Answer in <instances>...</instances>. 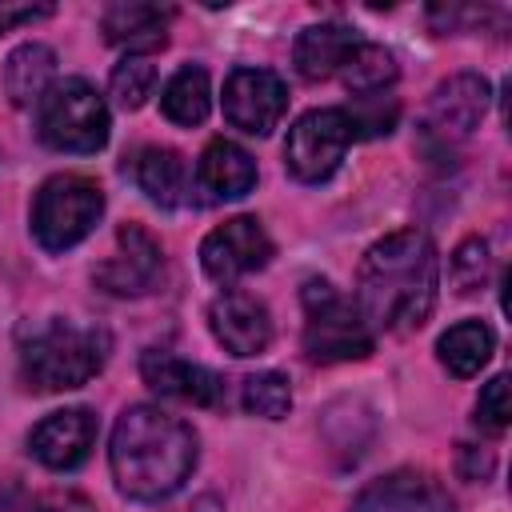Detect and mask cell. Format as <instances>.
Segmentation results:
<instances>
[{
    "label": "cell",
    "instance_id": "1",
    "mask_svg": "<svg viewBox=\"0 0 512 512\" xmlns=\"http://www.w3.org/2000/svg\"><path fill=\"white\" fill-rule=\"evenodd\" d=\"M436 288V244L420 228H400L364 252L356 268V312L376 332H412L432 316Z\"/></svg>",
    "mask_w": 512,
    "mask_h": 512
},
{
    "label": "cell",
    "instance_id": "2",
    "mask_svg": "<svg viewBox=\"0 0 512 512\" xmlns=\"http://www.w3.org/2000/svg\"><path fill=\"white\" fill-rule=\"evenodd\" d=\"M108 464L116 488L128 500H168L196 468V432L180 416L160 412L156 404H132L112 428Z\"/></svg>",
    "mask_w": 512,
    "mask_h": 512
},
{
    "label": "cell",
    "instance_id": "3",
    "mask_svg": "<svg viewBox=\"0 0 512 512\" xmlns=\"http://www.w3.org/2000/svg\"><path fill=\"white\" fill-rule=\"evenodd\" d=\"M108 360V332L68 320H44L20 340V372L36 392H68L88 384Z\"/></svg>",
    "mask_w": 512,
    "mask_h": 512
},
{
    "label": "cell",
    "instance_id": "4",
    "mask_svg": "<svg viewBox=\"0 0 512 512\" xmlns=\"http://www.w3.org/2000/svg\"><path fill=\"white\" fill-rule=\"evenodd\" d=\"M108 128L112 120L104 96L80 76L56 80L36 104V132L56 152H76V156L100 152L108 144Z\"/></svg>",
    "mask_w": 512,
    "mask_h": 512
},
{
    "label": "cell",
    "instance_id": "5",
    "mask_svg": "<svg viewBox=\"0 0 512 512\" xmlns=\"http://www.w3.org/2000/svg\"><path fill=\"white\" fill-rule=\"evenodd\" d=\"M304 352L316 364L364 360L372 352V328L356 312L348 296H340L328 280H308L304 292Z\"/></svg>",
    "mask_w": 512,
    "mask_h": 512
},
{
    "label": "cell",
    "instance_id": "6",
    "mask_svg": "<svg viewBox=\"0 0 512 512\" xmlns=\"http://www.w3.org/2000/svg\"><path fill=\"white\" fill-rule=\"evenodd\" d=\"M488 100H492V88L480 72H456L444 84H436L420 112V148L436 160L452 156L480 128Z\"/></svg>",
    "mask_w": 512,
    "mask_h": 512
},
{
    "label": "cell",
    "instance_id": "7",
    "mask_svg": "<svg viewBox=\"0 0 512 512\" xmlns=\"http://www.w3.org/2000/svg\"><path fill=\"white\" fill-rule=\"evenodd\" d=\"M104 192L84 176H52L32 200V236L48 252L76 248L100 220Z\"/></svg>",
    "mask_w": 512,
    "mask_h": 512
},
{
    "label": "cell",
    "instance_id": "8",
    "mask_svg": "<svg viewBox=\"0 0 512 512\" xmlns=\"http://www.w3.org/2000/svg\"><path fill=\"white\" fill-rule=\"evenodd\" d=\"M352 144V120L344 108H312L304 112L292 128H288V140H284V164L296 180L304 184H320L328 180L344 152Z\"/></svg>",
    "mask_w": 512,
    "mask_h": 512
},
{
    "label": "cell",
    "instance_id": "9",
    "mask_svg": "<svg viewBox=\"0 0 512 512\" xmlns=\"http://www.w3.org/2000/svg\"><path fill=\"white\" fill-rule=\"evenodd\" d=\"M272 260V240L256 216H232L212 228L200 244V264L216 284H236L248 272H260Z\"/></svg>",
    "mask_w": 512,
    "mask_h": 512
},
{
    "label": "cell",
    "instance_id": "10",
    "mask_svg": "<svg viewBox=\"0 0 512 512\" xmlns=\"http://www.w3.org/2000/svg\"><path fill=\"white\" fill-rule=\"evenodd\" d=\"M288 112V88L268 68H236L224 80V116L248 136H268Z\"/></svg>",
    "mask_w": 512,
    "mask_h": 512
},
{
    "label": "cell",
    "instance_id": "11",
    "mask_svg": "<svg viewBox=\"0 0 512 512\" xmlns=\"http://www.w3.org/2000/svg\"><path fill=\"white\" fill-rule=\"evenodd\" d=\"M96 432H100V424H96V416L88 408H60V412H48L32 428L28 448L44 468L72 472V468H80L88 460V452L96 444Z\"/></svg>",
    "mask_w": 512,
    "mask_h": 512
},
{
    "label": "cell",
    "instance_id": "12",
    "mask_svg": "<svg viewBox=\"0 0 512 512\" xmlns=\"http://www.w3.org/2000/svg\"><path fill=\"white\" fill-rule=\"evenodd\" d=\"M348 512H456L448 488L428 472L400 468L364 484Z\"/></svg>",
    "mask_w": 512,
    "mask_h": 512
},
{
    "label": "cell",
    "instance_id": "13",
    "mask_svg": "<svg viewBox=\"0 0 512 512\" xmlns=\"http://www.w3.org/2000/svg\"><path fill=\"white\" fill-rule=\"evenodd\" d=\"M116 244H120V252L96 268V284L104 292H112V296H140V292H148L156 284L160 268H164L160 244L140 224H124L116 232Z\"/></svg>",
    "mask_w": 512,
    "mask_h": 512
},
{
    "label": "cell",
    "instance_id": "14",
    "mask_svg": "<svg viewBox=\"0 0 512 512\" xmlns=\"http://www.w3.org/2000/svg\"><path fill=\"white\" fill-rule=\"evenodd\" d=\"M208 328L232 356H260L272 344V316L248 292H224L208 308Z\"/></svg>",
    "mask_w": 512,
    "mask_h": 512
},
{
    "label": "cell",
    "instance_id": "15",
    "mask_svg": "<svg viewBox=\"0 0 512 512\" xmlns=\"http://www.w3.org/2000/svg\"><path fill=\"white\" fill-rule=\"evenodd\" d=\"M140 376L160 396H172V400H184V404H196V408H220L224 404V380L212 368L180 360L172 352L148 348L140 356Z\"/></svg>",
    "mask_w": 512,
    "mask_h": 512
},
{
    "label": "cell",
    "instance_id": "16",
    "mask_svg": "<svg viewBox=\"0 0 512 512\" xmlns=\"http://www.w3.org/2000/svg\"><path fill=\"white\" fill-rule=\"evenodd\" d=\"M124 168L132 172L136 188L160 208H184L192 200V176H188V164L176 148L144 144L132 152V160Z\"/></svg>",
    "mask_w": 512,
    "mask_h": 512
},
{
    "label": "cell",
    "instance_id": "17",
    "mask_svg": "<svg viewBox=\"0 0 512 512\" xmlns=\"http://www.w3.org/2000/svg\"><path fill=\"white\" fill-rule=\"evenodd\" d=\"M168 20L172 8L160 4H136V0H120L104 8V40L116 48H128V56H148L156 48L168 44Z\"/></svg>",
    "mask_w": 512,
    "mask_h": 512
},
{
    "label": "cell",
    "instance_id": "18",
    "mask_svg": "<svg viewBox=\"0 0 512 512\" xmlns=\"http://www.w3.org/2000/svg\"><path fill=\"white\" fill-rule=\"evenodd\" d=\"M360 44V32L348 28V24H308L300 36H296V48H292V60H296V72L304 80H328L344 68V60L352 56V48Z\"/></svg>",
    "mask_w": 512,
    "mask_h": 512
},
{
    "label": "cell",
    "instance_id": "19",
    "mask_svg": "<svg viewBox=\"0 0 512 512\" xmlns=\"http://www.w3.org/2000/svg\"><path fill=\"white\" fill-rule=\"evenodd\" d=\"M196 180L208 200H240L256 184V160L232 140H212L196 164Z\"/></svg>",
    "mask_w": 512,
    "mask_h": 512
},
{
    "label": "cell",
    "instance_id": "20",
    "mask_svg": "<svg viewBox=\"0 0 512 512\" xmlns=\"http://www.w3.org/2000/svg\"><path fill=\"white\" fill-rule=\"evenodd\" d=\"M56 52L48 44H20L4 60V92L16 108H32L56 84Z\"/></svg>",
    "mask_w": 512,
    "mask_h": 512
},
{
    "label": "cell",
    "instance_id": "21",
    "mask_svg": "<svg viewBox=\"0 0 512 512\" xmlns=\"http://www.w3.org/2000/svg\"><path fill=\"white\" fill-rule=\"evenodd\" d=\"M492 348H496V336H492V328H488L484 320H460V324H452V328L436 340L440 364H444L452 376H460V380L476 376V372L492 360Z\"/></svg>",
    "mask_w": 512,
    "mask_h": 512
},
{
    "label": "cell",
    "instance_id": "22",
    "mask_svg": "<svg viewBox=\"0 0 512 512\" xmlns=\"http://www.w3.org/2000/svg\"><path fill=\"white\" fill-rule=\"evenodd\" d=\"M160 108L172 124H184V128H196L204 124L208 108H212V88H208V72L196 68V64H184L160 92Z\"/></svg>",
    "mask_w": 512,
    "mask_h": 512
},
{
    "label": "cell",
    "instance_id": "23",
    "mask_svg": "<svg viewBox=\"0 0 512 512\" xmlns=\"http://www.w3.org/2000/svg\"><path fill=\"white\" fill-rule=\"evenodd\" d=\"M336 76L344 80L348 92H356V96H372V92H384V84L396 80V56H392L388 48H380V44L360 40Z\"/></svg>",
    "mask_w": 512,
    "mask_h": 512
},
{
    "label": "cell",
    "instance_id": "24",
    "mask_svg": "<svg viewBox=\"0 0 512 512\" xmlns=\"http://www.w3.org/2000/svg\"><path fill=\"white\" fill-rule=\"evenodd\" d=\"M240 404H244V412L264 416V420L288 416V408H292L288 376H284V372H252V376H244V384H240Z\"/></svg>",
    "mask_w": 512,
    "mask_h": 512
},
{
    "label": "cell",
    "instance_id": "25",
    "mask_svg": "<svg viewBox=\"0 0 512 512\" xmlns=\"http://www.w3.org/2000/svg\"><path fill=\"white\" fill-rule=\"evenodd\" d=\"M152 84H156V64H152L148 56H124V60L112 68V76H108V88H112L116 104L128 108V112L148 100Z\"/></svg>",
    "mask_w": 512,
    "mask_h": 512
},
{
    "label": "cell",
    "instance_id": "26",
    "mask_svg": "<svg viewBox=\"0 0 512 512\" xmlns=\"http://www.w3.org/2000/svg\"><path fill=\"white\" fill-rule=\"evenodd\" d=\"M488 244L480 240V236H468L456 252H452V264H448V272H452V288L460 292V296H472L476 288H484V280H488Z\"/></svg>",
    "mask_w": 512,
    "mask_h": 512
},
{
    "label": "cell",
    "instance_id": "27",
    "mask_svg": "<svg viewBox=\"0 0 512 512\" xmlns=\"http://www.w3.org/2000/svg\"><path fill=\"white\" fill-rule=\"evenodd\" d=\"M348 120H352V136H380L396 124V104L384 108V96L372 92V96H356V108H344Z\"/></svg>",
    "mask_w": 512,
    "mask_h": 512
},
{
    "label": "cell",
    "instance_id": "28",
    "mask_svg": "<svg viewBox=\"0 0 512 512\" xmlns=\"http://www.w3.org/2000/svg\"><path fill=\"white\" fill-rule=\"evenodd\" d=\"M508 376H492L484 388H480V400H476V424L488 428V432H504L508 428Z\"/></svg>",
    "mask_w": 512,
    "mask_h": 512
},
{
    "label": "cell",
    "instance_id": "29",
    "mask_svg": "<svg viewBox=\"0 0 512 512\" xmlns=\"http://www.w3.org/2000/svg\"><path fill=\"white\" fill-rule=\"evenodd\" d=\"M20 512H96L80 492H64V488H52V492H40L32 496Z\"/></svg>",
    "mask_w": 512,
    "mask_h": 512
},
{
    "label": "cell",
    "instance_id": "30",
    "mask_svg": "<svg viewBox=\"0 0 512 512\" xmlns=\"http://www.w3.org/2000/svg\"><path fill=\"white\" fill-rule=\"evenodd\" d=\"M44 16H52V4H0V36Z\"/></svg>",
    "mask_w": 512,
    "mask_h": 512
},
{
    "label": "cell",
    "instance_id": "31",
    "mask_svg": "<svg viewBox=\"0 0 512 512\" xmlns=\"http://www.w3.org/2000/svg\"><path fill=\"white\" fill-rule=\"evenodd\" d=\"M0 512H16V488H0Z\"/></svg>",
    "mask_w": 512,
    "mask_h": 512
}]
</instances>
